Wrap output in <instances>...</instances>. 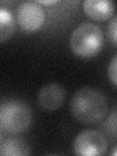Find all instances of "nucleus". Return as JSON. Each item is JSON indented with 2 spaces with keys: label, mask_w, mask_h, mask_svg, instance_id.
Wrapping results in <instances>:
<instances>
[{
  "label": "nucleus",
  "mask_w": 117,
  "mask_h": 156,
  "mask_svg": "<svg viewBox=\"0 0 117 156\" xmlns=\"http://www.w3.org/2000/svg\"><path fill=\"white\" fill-rule=\"evenodd\" d=\"M69 106L74 118L85 124L97 123L102 120L108 109L105 95L92 87H82L77 90Z\"/></svg>",
  "instance_id": "f257e3e1"
},
{
  "label": "nucleus",
  "mask_w": 117,
  "mask_h": 156,
  "mask_svg": "<svg viewBox=\"0 0 117 156\" xmlns=\"http://www.w3.org/2000/svg\"><path fill=\"white\" fill-rule=\"evenodd\" d=\"M104 42L101 29L91 22L79 24L72 31L69 45L77 57L88 58L96 56L100 52Z\"/></svg>",
  "instance_id": "f03ea898"
},
{
  "label": "nucleus",
  "mask_w": 117,
  "mask_h": 156,
  "mask_svg": "<svg viewBox=\"0 0 117 156\" xmlns=\"http://www.w3.org/2000/svg\"><path fill=\"white\" fill-rule=\"evenodd\" d=\"M32 120V111L26 102L8 100L0 105V128L8 134H19L26 131Z\"/></svg>",
  "instance_id": "7ed1b4c3"
},
{
  "label": "nucleus",
  "mask_w": 117,
  "mask_h": 156,
  "mask_svg": "<svg viewBox=\"0 0 117 156\" xmlns=\"http://www.w3.org/2000/svg\"><path fill=\"white\" fill-rule=\"evenodd\" d=\"M108 143L101 132L95 130H85L79 133L73 143V150L76 155L98 156L104 155Z\"/></svg>",
  "instance_id": "20e7f679"
},
{
  "label": "nucleus",
  "mask_w": 117,
  "mask_h": 156,
  "mask_svg": "<svg viewBox=\"0 0 117 156\" xmlns=\"http://www.w3.org/2000/svg\"><path fill=\"white\" fill-rule=\"evenodd\" d=\"M46 15L42 6L36 1H26L17 9V22L23 31L35 32L45 22Z\"/></svg>",
  "instance_id": "39448f33"
},
{
  "label": "nucleus",
  "mask_w": 117,
  "mask_h": 156,
  "mask_svg": "<svg viewBox=\"0 0 117 156\" xmlns=\"http://www.w3.org/2000/svg\"><path fill=\"white\" fill-rule=\"evenodd\" d=\"M66 97V91L61 85L57 83H49L39 90L37 101L42 109L55 111L63 105Z\"/></svg>",
  "instance_id": "423d86ee"
},
{
  "label": "nucleus",
  "mask_w": 117,
  "mask_h": 156,
  "mask_svg": "<svg viewBox=\"0 0 117 156\" xmlns=\"http://www.w3.org/2000/svg\"><path fill=\"white\" fill-rule=\"evenodd\" d=\"M82 6L87 16L97 22L107 21L114 12V3L110 0H84Z\"/></svg>",
  "instance_id": "0eeeda50"
},
{
  "label": "nucleus",
  "mask_w": 117,
  "mask_h": 156,
  "mask_svg": "<svg viewBox=\"0 0 117 156\" xmlns=\"http://www.w3.org/2000/svg\"><path fill=\"white\" fill-rule=\"evenodd\" d=\"M29 153V146L23 140L11 138L1 140L0 154L2 156H26Z\"/></svg>",
  "instance_id": "6e6552de"
},
{
  "label": "nucleus",
  "mask_w": 117,
  "mask_h": 156,
  "mask_svg": "<svg viewBox=\"0 0 117 156\" xmlns=\"http://www.w3.org/2000/svg\"><path fill=\"white\" fill-rule=\"evenodd\" d=\"M15 31V19L9 10L0 9V42L3 43L13 35Z\"/></svg>",
  "instance_id": "1a4fd4ad"
},
{
  "label": "nucleus",
  "mask_w": 117,
  "mask_h": 156,
  "mask_svg": "<svg viewBox=\"0 0 117 156\" xmlns=\"http://www.w3.org/2000/svg\"><path fill=\"white\" fill-rule=\"evenodd\" d=\"M105 133L111 139H117V111L112 112L111 115L104 123Z\"/></svg>",
  "instance_id": "9d476101"
},
{
  "label": "nucleus",
  "mask_w": 117,
  "mask_h": 156,
  "mask_svg": "<svg viewBox=\"0 0 117 156\" xmlns=\"http://www.w3.org/2000/svg\"><path fill=\"white\" fill-rule=\"evenodd\" d=\"M107 35L110 41L117 46V15L112 18L107 26Z\"/></svg>",
  "instance_id": "9b49d317"
},
{
  "label": "nucleus",
  "mask_w": 117,
  "mask_h": 156,
  "mask_svg": "<svg viewBox=\"0 0 117 156\" xmlns=\"http://www.w3.org/2000/svg\"><path fill=\"white\" fill-rule=\"evenodd\" d=\"M107 75L112 84L117 87V55L112 58L107 68Z\"/></svg>",
  "instance_id": "f8f14e48"
},
{
  "label": "nucleus",
  "mask_w": 117,
  "mask_h": 156,
  "mask_svg": "<svg viewBox=\"0 0 117 156\" xmlns=\"http://www.w3.org/2000/svg\"><path fill=\"white\" fill-rule=\"evenodd\" d=\"M37 3H39V4H56V3H58V1H36Z\"/></svg>",
  "instance_id": "ddd939ff"
},
{
  "label": "nucleus",
  "mask_w": 117,
  "mask_h": 156,
  "mask_svg": "<svg viewBox=\"0 0 117 156\" xmlns=\"http://www.w3.org/2000/svg\"><path fill=\"white\" fill-rule=\"evenodd\" d=\"M111 155H113V156H117V145H116L115 147L113 148V150H112Z\"/></svg>",
  "instance_id": "4468645a"
}]
</instances>
